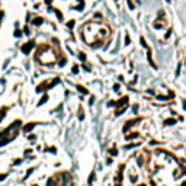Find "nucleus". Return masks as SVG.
I'll use <instances>...</instances> for the list:
<instances>
[{"label":"nucleus","instance_id":"1","mask_svg":"<svg viewBox=\"0 0 186 186\" xmlns=\"http://www.w3.org/2000/svg\"><path fill=\"white\" fill-rule=\"evenodd\" d=\"M154 186H186V169L166 151L156 150L151 157Z\"/></svg>","mask_w":186,"mask_h":186},{"label":"nucleus","instance_id":"5","mask_svg":"<svg viewBox=\"0 0 186 186\" xmlns=\"http://www.w3.org/2000/svg\"><path fill=\"white\" fill-rule=\"evenodd\" d=\"M164 124H166V125H172V124H174V119H167Z\"/></svg>","mask_w":186,"mask_h":186},{"label":"nucleus","instance_id":"6","mask_svg":"<svg viewBox=\"0 0 186 186\" xmlns=\"http://www.w3.org/2000/svg\"><path fill=\"white\" fill-rule=\"evenodd\" d=\"M110 154H112V156H117V154H118V151L115 150V148H112V150H110Z\"/></svg>","mask_w":186,"mask_h":186},{"label":"nucleus","instance_id":"3","mask_svg":"<svg viewBox=\"0 0 186 186\" xmlns=\"http://www.w3.org/2000/svg\"><path fill=\"white\" fill-rule=\"evenodd\" d=\"M140 121V118H137V119H134V121H129L128 124H125V128H124V131H127V129H129V127H132L134 124H137Z\"/></svg>","mask_w":186,"mask_h":186},{"label":"nucleus","instance_id":"4","mask_svg":"<svg viewBox=\"0 0 186 186\" xmlns=\"http://www.w3.org/2000/svg\"><path fill=\"white\" fill-rule=\"evenodd\" d=\"M124 103H128V97H122V99H121V100L117 103V106H122Z\"/></svg>","mask_w":186,"mask_h":186},{"label":"nucleus","instance_id":"7","mask_svg":"<svg viewBox=\"0 0 186 186\" xmlns=\"http://www.w3.org/2000/svg\"><path fill=\"white\" fill-rule=\"evenodd\" d=\"M135 137H138V134H131V135H128V138H135Z\"/></svg>","mask_w":186,"mask_h":186},{"label":"nucleus","instance_id":"2","mask_svg":"<svg viewBox=\"0 0 186 186\" xmlns=\"http://www.w3.org/2000/svg\"><path fill=\"white\" fill-rule=\"evenodd\" d=\"M82 33H83V40L86 41V44L96 47V45H102L108 42L110 36V29L106 23L93 20V22H87L82 28Z\"/></svg>","mask_w":186,"mask_h":186}]
</instances>
